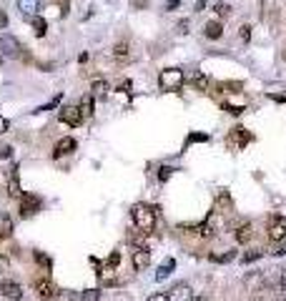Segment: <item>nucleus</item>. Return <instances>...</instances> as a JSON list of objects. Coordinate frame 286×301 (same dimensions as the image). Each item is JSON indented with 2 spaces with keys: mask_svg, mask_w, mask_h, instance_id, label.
<instances>
[{
  "mask_svg": "<svg viewBox=\"0 0 286 301\" xmlns=\"http://www.w3.org/2000/svg\"><path fill=\"white\" fill-rule=\"evenodd\" d=\"M106 93H108V83H106V81H101V78H98V81H93V83H91V96L101 98V96H106Z\"/></svg>",
  "mask_w": 286,
  "mask_h": 301,
  "instance_id": "obj_23",
  "label": "nucleus"
},
{
  "mask_svg": "<svg viewBox=\"0 0 286 301\" xmlns=\"http://www.w3.org/2000/svg\"><path fill=\"white\" fill-rule=\"evenodd\" d=\"M224 108L231 113V116H238V113H243V105H229V103H226Z\"/></svg>",
  "mask_w": 286,
  "mask_h": 301,
  "instance_id": "obj_34",
  "label": "nucleus"
},
{
  "mask_svg": "<svg viewBox=\"0 0 286 301\" xmlns=\"http://www.w3.org/2000/svg\"><path fill=\"white\" fill-rule=\"evenodd\" d=\"M18 10H20L25 18H33V15H38V10H40V0H18Z\"/></svg>",
  "mask_w": 286,
  "mask_h": 301,
  "instance_id": "obj_14",
  "label": "nucleus"
},
{
  "mask_svg": "<svg viewBox=\"0 0 286 301\" xmlns=\"http://www.w3.org/2000/svg\"><path fill=\"white\" fill-rule=\"evenodd\" d=\"M169 301H193V289L188 284H176L169 291Z\"/></svg>",
  "mask_w": 286,
  "mask_h": 301,
  "instance_id": "obj_8",
  "label": "nucleus"
},
{
  "mask_svg": "<svg viewBox=\"0 0 286 301\" xmlns=\"http://www.w3.org/2000/svg\"><path fill=\"white\" fill-rule=\"evenodd\" d=\"M191 86L196 88V91H206L209 88V78H206V75H203L201 70H196V73H191Z\"/></svg>",
  "mask_w": 286,
  "mask_h": 301,
  "instance_id": "obj_17",
  "label": "nucleus"
},
{
  "mask_svg": "<svg viewBox=\"0 0 286 301\" xmlns=\"http://www.w3.org/2000/svg\"><path fill=\"white\" fill-rule=\"evenodd\" d=\"M259 258H261V251H259V249H256V251H249V253H243V256H241V261H243V263H251V261H259Z\"/></svg>",
  "mask_w": 286,
  "mask_h": 301,
  "instance_id": "obj_29",
  "label": "nucleus"
},
{
  "mask_svg": "<svg viewBox=\"0 0 286 301\" xmlns=\"http://www.w3.org/2000/svg\"><path fill=\"white\" fill-rule=\"evenodd\" d=\"M186 28H188V20H181V23H178V33H181V35H186V33H188Z\"/></svg>",
  "mask_w": 286,
  "mask_h": 301,
  "instance_id": "obj_41",
  "label": "nucleus"
},
{
  "mask_svg": "<svg viewBox=\"0 0 286 301\" xmlns=\"http://www.w3.org/2000/svg\"><path fill=\"white\" fill-rule=\"evenodd\" d=\"M40 208H43V199H40V196H23L20 199V216L23 218L35 216Z\"/></svg>",
  "mask_w": 286,
  "mask_h": 301,
  "instance_id": "obj_5",
  "label": "nucleus"
},
{
  "mask_svg": "<svg viewBox=\"0 0 286 301\" xmlns=\"http://www.w3.org/2000/svg\"><path fill=\"white\" fill-rule=\"evenodd\" d=\"M35 261L40 263V266H46V269H51V258H46L40 251H35Z\"/></svg>",
  "mask_w": 286,
  "mask_h": 301,
  "instance_id": "obj_32",
  "label": "nucleus"
},
{
  "mask_svg": "<svg viewBox=\"0 0 286 301\" xmlns=\"http://www.w3.org/2000/svg\"><path fill=\"white\" fill-rule=\"evenodd\" d=\"M251 236H254V226H251L249 221H243L241 226H236V231H233L236 244H249V241H251Z\"/></svg>",
  "mask_w": 286,
  "mask_h": 301,
  "instance_id": "obj_12",
  "label": "nucleus"
},
{
  "mask_svg": "<svg viewBox=\"0 0 286 301\" xmlns=\"http://www.w3.org/2000/svg\"><path fill=\"white\" fill-rule=\"evenodd\" d=\"M231 141H236V146H238V148H243V146H246V143L251 141V133H246V128H233Z\"/></svg>",
  "mask_w": 286,
  "mask_h": 301,
  "instance_id": "obj_20",
  "label": "nucleus"
},
{
  "mask_svg": "<svg viewBox=\"0 0 286 301\" xmlns=\"http://www.w3.org/2000/svg\"><path fill=\"white\" fill-rule=\"evenodd\" d=\"M269 98H271V100H281V103H284V100H286V88H284V86L271 88V91H269Z\"/></svg>",
  "mask_w": 286,
  "mask_h": 301,
  "instance_id": "obj_25",
  "label": "nucleus"
},
{
  "mask_svg": "<svg viewBox=\"0 0 286 301\" xmlns=\"http://www.w3.org/2000/svg\"><path fill=\"white\" fill-rule=\"evenodd\" d=\"M231 10H233V8H231L229 3H216V5H214V13H216L219 18H229Z\"/></svg>",
  "mask_w": 286,
  "mask_h": 301,
  "instance_id": "obj_24",
  "label": "nucleus"
},
{
  "mask_svg": "<svg viewBox=\"0 0 286 301\" xmlns=\"http://www.w3.org/2000/svg\"><path fill=\"white\" fill-rule=\"evenodd\" d=\"M13 234V218L8 213H0V239H8Z\"/></svg>",
  "mask_w": 286,
  "mask_h": 301,
  "instance_id": "obj_18",
  "label": "nucleus"
},
{
  "mask_svg": "<svg viewBox=\"0 0 286 301\" xmlns=\"http://www.w3.org/2000/svg\"><path fill=\"white\" fill-rule=\"evenodd\" d=\"M176 269V258H166L158 266V271H156V281H163V279H169V274Z\"/></svg>",
  "mask_w": 286,
  "mask_h": 301,
  "instance_id": "obj_16",
  "label": "nucleus"
},
{
  "mask_svg": "<svg viewBox=\"0 0 286 301\" xmlns=\"http://www.w3.org/2000/svg\"><path fill=\"white\" fill-rule=\"evenodd\" d=\"M58 118H60V123H65L70 128H75V126L83 123V116H80V108L78 105H63L60 113H58Z\"/></svg>",
  "mask_w": 286,
  "mask_h": 301,
  "instance_id": "obj_3",
  "label": "nucleus"
},
{
  "mask_svg": "<svg viewBox=\"0 0 286 301\" xmlns=\"http://www.w3.org/2000/svg\"><path fill=\"white\" fill-rule=\"evenodd\" d=\"M80 116L83 118H91L93 116V96H83V100H80Z\"/></svg>",
  "mask_w": 286,
  "mask_h": 301,
  "instance_id": "obj_21",
  "label": "nucleus"
},
{
  "mask_svg": "<svg viewBox=\"0 0 286 301\" xmlns=\"http://www.w3.org/2000/svg\"><path fill=\"white\" fill-rule=\"evenodd\" d=\"M236 258V251H229V253H221V256H211V261H219V263H229Z\"/></svg>",
  "mask_w": 286,
  "mask_h": 301,
  "instance_id": "obj_28",
  "label": "nucleus"
},
{
  "mask_svg": "<svg viewBox=\"0 0 286 301\" xmlns=\"http://www.w3.org/2000/svg\"><path fill=\"white\" fill-rule=\"evenodd\" d=\"M238 35H241L243 43H249V41H251V25H241V33H238Z\"/></svg>",
  "mask_w": 286,
  "mask_h": 301,
  "instance_id": "obj_31",
  "label": "nucleus"
},
{
  "mask_svg": "<svg viewBox=\"0 0 286 301\" xmlns=\"http://www.w3.org/2000/svg\"><path fill=\"white\" fill-rule=\"evenodd\" d=\"M171 173H173V168L163 166V168H161V173H158V181H169V178H171Z\"/></svg>",
  "mask_w": 286,
  "mask_h": 301,
  "instance_id": "obj_33",
  "label": "nucleus"
},
{
  "mask_svg": "<svg viewBox=\"0 0 286 301\" xmlns=\"http://www.w3.org/2000/svg\"><path fill=\"white\" fill-rule=\"evenodd\" d=\"M30 25H33V30H35L38 38H43L46 30H48V20H46V18H40V15H33V18H30Z\"/></svg>",
  "mask_w": 286,
  "mask_h": 301,
  "instance_id": "obj_19",
  "label": "nucleus"
},
{
  "mask_svg": "<svg viewBox=\"0 0 286 301\" xmlns=\"http://www.w3.org/2000/svg\"><path fill=\"white\" fill-rule=\"evenodd\" d=\"M73 150H75V141H73V138H60V141L56 143V150H53V158H63V156L73 153Z\"/></svg>",
  "mask_w": 286,
  "mask_h": 301,
  "instance_id": "obj_13",
  "label": "nucleus"
},
{
  "mask_svg": "<svg viewBox=\"0 0 286 301\" xmlns=\"http://www.w3.org/2000/svg\"><path fill=\"white\" fill-rule=\"evenodd\" d=\"M181 3H178V0H169V3H166V10H176Z\"/></svg>",
  "mask_w": 286,
  "mask_h": 301,
  "instance_id": "obj_42",
  "label": "nucleus"
},
{
  "mask_svg": "<svg viewBox=\"0 0 286 301\" xmlns=\"http://www.w3.org/2000/svg\"><path fill=\"white\" fill-rule=\"evenodd\" d=\"M131 258H133V266H136V269L141 271V269H146L148 263H151V251H148L146 246H136V249H133V256H131Z\"/></svg>",
  "mask_w": 286,
  "mask_h": 301,
  "instance_id": "obj_10",
  "label": "nucleus"
},
{
  "mask_svg": "<svg viewBox=\"0 0 286 301\" xmlns=\"http://www.w3.org/2000/svg\"><path fill=\"white\" fill-rule=\"evenodd\" d=\"M216 211H221V213L233 211V199H231V194L226 191V188H221V191L216 194Z\"/></svg>",
  "mask_w": 286,
  "mask_h": 301,
  "instance_id": "obj_11",
  "label": "nucleus"
},
{
  "mask_svg": "<svg viewBox=\"0 0 286 301\" xmlns=\"http://www.w3.org/2000/svg\"><path fill=\"white\" fill-rule=\"evenodd\" d=\"M0 296H5L10 301H23V286L18 281H0Z\"/></svg>",
  "mask_w": 286,
  "mask_h": 301,
  "instance_id": "obj_6",
  "label": "nucleus"
},
{
  "mask_svg": "<svg viewBox=\"0 0 286 301\" xmlns=\"http://www.w3.org/2000/svg\"><path fill=\"white\" fill-rule=\"evenodd\" d=\"M35 291H38V296H40V299H46V301H53V299H56V294H58L56 284H53V281H48V279L35 281Z\"/></svg>",
  "mask_w": 286,
  "mask_h": 301,
  "instance_id": "obj_9",
  "label": "nucleus"
},
{
  "mask_svg": "<svg viewBox=\"0 0 286 301\" xmlns=\"http://www.w3.org/2000/svg\"><path fill=\"white\" fill-rule=\"evenodd\" d=\"M10 128V123H8V118H3V116H0V136H3L5 131Z\"/></svg>",
  "mask_w": 286,
  "mask_h": 301,
  "instance_id": "obj_39",
  "label": "nucleus"
},
{
  "mask_svg": "<svg viewBox=\"0 0 286 301\" xmlns=\"http://www.w3.org/2000/svg\"><path fill=\"white\" fill-rule=\"evenodd\" d=\"M183 83H186V75L178 68H166V70H161V75H158V86L163 91H181Z\"/></svg>",
  "mask_w": 286,
  "mask_h": 301,
  "instance_id": "obj_2",
  "label": "nucleus"
},
{
  "mask_svg": "<svg viewBox=\"0 0 286 301\" xmlns=\"http://www.w3.org/2000/svg\"><path fill=\"white\" fill-rule=\"evenodd\" d=\"M13 156V148L10 146H3V148H0V158H10Z\"/></svg>",
  "mask_w": 286,
  "mask_h": 301,
  "instance_id": "obj_36",
  "label": "nucleus"
},
{
  "mask_svg": "<svg viewBox=\"0 0 286 301\" xmlns=\"http://www.w3.org/2000/svg\"><path fill=\"white\" fill-rule=\"evenodd\" d=\"M193 141H209V136H203V133H193V136H188V143H193Z\"/></svg>",
  "mask_w": 286,
  "mask_h": 301,
  "instance_id": "obj_40",
  "label": "nucleus"
},
{
  "mask_svg": "<svg viewBox=\"0 0 286 301\" xmlns=\"http://www.w3.org/2000/svg\"><path fill=\"white\" fill-rule=\"evenodd\" d=\"M8 188H10V196H20L23 191H20V181H18V168L15 171H10V181H8Z\"/></svg>",
  "mask_w": 286,
  "mask_h": 301,
  "instance_id": "obj_22",
  "label": "nucleus"
},
{
  "mask_svg": "<svg viewBox=\"0 0 286 301\" xmlns=\"http://www.w3.org/2000/svg\"><path fill=\"white\" fill-rule=\"evenodd\" d=\"M271 253H274V256H284V253H286V244H281V241H274V246H271Z\"/></svg>",
  "mask_w": 286,
  "mask_h": 301,
  "instance_id": "obj_30",
  "label": "nucleus"
},
{
  "mask_svg": "<svg viewBox=\"0 0 286 301\" xmlns=\"http://www.w3.org/2000/svg\"><path fill=\"white\" fill-rule=\"evenodd\" d=\"M113 55H115V58H128V43H118V46L113 48Z\"/></svg>",
  "mask_w": 286,
  "mask_h": 301,
  "instance_id": "obj_27",
  "label": "nucleus"
},
{
  "mask_svg": "<svg viewBox=\"0 0 286 301\" xmlns=\"http://www.w3.org/2000/svg\"><path fill=\"white\" fill-rule=\"evenodd\" d=\"M203 33H206V38H209V41H219V38L224 35V25H221L219 20H211V23H206Z\"/></svg>",
  "mask_w": 286,
  "mask_h": 301,
  "instance_id": "obj_15",
  "label": "nucleus"
},
{
  "mask_svg": "<svg viewBox=\"0 0 286 301\" xmlns=\"http://www.w3.org/2000/svg\"><path fill=\"white\" fill-rule=\"evenodd\" d=\"M3 60H5V58H3V55H0V65H3Z\"/></svg>",
  "mask_w": 286,
  "mask_h": 301,
  "instance_id": "obj_45",
  "label": "nucleus"
},
{
  "mask_svg": "<svg viewBox=\"0 0 286 301\" xmlns=\"http://www.w3.org/2000/svg\"><path fill=\"white\" fill-rule=\"evenodd\" d=\"M0 55L3 58H18L20 55V43L13 35H0Z\"/></svg>",
  "mask_w": 286,
  "mask_h": 301,
  "instance_id": "obj_4",
  "label": "nucleus"
},
{
  "mask_svg": "<svg viewBox=\"0 0 286 301\" xmlns=\"http://www.w3.org/2000/svg\"><path fill=\"white\" fill-rule=\"evenodd\" d=\"M131 216H133V223H136V229H138L141 234H151V231L156 229V211H153L151 206L138 203V206H133Z\"/></svg>",
  "mask_w": 286,
  "mask_h": 301,
  "instance_id": "obj_1",
  "label": "nucleus"
},
{
  "mask_svg": "<svg viewBox=\"0 0 286 301\" xmlns=\"http://www.w3.org/2000/svg\"><path fill=\"white\" fill-rule=\"evenodd\" d=\"M83 301H98L101 299V291L98 289H88V291H83V294H78Z\"/></svg>",
  "mask_w": 286,
  "mask_h": 301,
  "instance_id": "obj_26",
  "label": "nucleus"
},
{
  "mask_svg": "<svg viewBox=\"0 0 286 301\" xmlns=\"http://www.w3.org/2000/svg\"><path fill=\"white\" fill-rule=\"evenodd\" d=\"M8 28V15H5V10L0 8V30H5Z\"/></svg>",
  "mask_w": 286,
  "mask_h": 301,
  "instance_id": "obj_37",
  "label": "nucleus"
},
{
  "mask_svg": "<svg viewBox=\"0 0 286 301\" xmlns=\"http://www.w3.org/2000/svg\"><path fill=\"white\" fill-rule=\"evenodd\" d=\"M284 236H286V221L281 216H274L269 221V239L271 241H284Z\"/></svg>",
  "mask_w": 286,
  "mask_h": 301,
  "instance_id": "obj_7",
  "label": "nucleus"
},
{
  "mask_svg": "<svg viewBox=\"0 0 286 301\" xmlns=\"http://www.w3.org/2000/svg\"><path fill=\"white\" fill-rule=\"evenodd\" d=\"M146 301H169V294H153V296H148Z\"/></svg>",
  "mask_w": 286,
  "mask_h": 301,
  "instance_id": "obj_38",
  "label": "nucleus"
},
{
  "mask_svg": "<svg viewBox=\"0 0 286 301\" xmlns=\"http://www.w3.org/2000/svg\"><path fill=\"white\" fill-rule=\"evenodd\" d=\"M193 301H206V299H201V296H198V299H193Z\"/></svg>",
  "mask_w": 286,
  "mask_h": 301,
  "instance_id": "obj_44",
  "label": "nucleus"
},
{
  "mask_svg": "<svg viewBox=\"0 0 286 301\" xmlns=\"http://www.w3.org/2000/svg\"><path fill=\"white\" fill-rule=\"evenodd\" d=\"M281 289H284V294H286V269L281 271Z\"/></svg>",
  "mask_w": 286,
  "mask_h": 301,
  "instance_id": "obj_43",
  "label": "nucleus"
},
{
  "mask_svg": "<svg viewBox=\"0 0 286 301\" xmlns=\"http://www.w3.org/2000/svg\"><path fill=\"white\" fill-rule=\"evenodd\" d=\"M58 103H60V96H56V98H53L48 105H40V108H38V113H40V110H51V108H56Z\"/></svg>",
  "mask_w": 286,
  "mask_h": 301,
  "instance_id": "obj_35",
  "label": "nucleus"
}]
</instances>
